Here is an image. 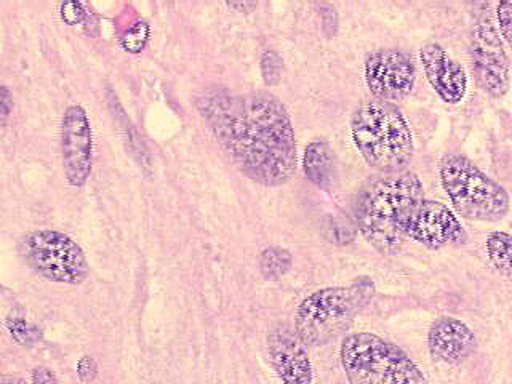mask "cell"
I'll use <instances>...</instances> for the list:
<instances>
[{
  "label": "cell",
  "mask_w": 512,
  "mask_h": 384,
  "mask_svg": "<svg viewBox=\"0 0 512 384\" xmlns=\"http://www.w3.org/2000/svg\"><path fill=\"white\" fill-rule=\"evenodd\" d=\"M351 133L365 162L383 175L404 172L415 152L407 119L388 101L360 103L352 114Z\"/></svg>",
  "instance_id": "cell-3"
},
{
  "label": "cell",
  "mask_w": 512,
  "mask_h": 384,
  "mask_svg": "<svg viewBox=\"0 0 512 384\" xmlns=\"http://www.w3.org/2000/svg\"><path fill=\"white\" fill-rule=\"evenodd\" d=\"M32 383L34 384H60L56 380V376L53 375L52 370H48L45 367L34 368L32 372Z\"/></svg>",
  "instance_id": "cell-25"
},
{
  "label": "cell",
  "mask_w": 512,
  "mask_h": 384,
  "mask_svg": "<svg viewBox=\"0 0 512 384\" xmlns=\"http://www.w3.org/2000/svg\"><path fill=\"white\" fill-rule=\"evenodd\" d=\"M340 359L349 384H429L404 349L375 333L346 336Z\"/></svg>",
  "instance_id": "cell-5"
},
{
  "label": "cell",
  "mask_w": 512,
  "mask_h": 384,
  "mask_svg": "<svg viewBox=\"0 0 512 384\" xmlns=\"http://www.w3.org/2000/svg\"><path fill=\"white\" fill-rule=\"evenodd\" d=\"M21 253L37 274L56 284L80 285L90 271L84 250L60 231L31 232L21 240Z\"/></svg>",
  "instance_id": "cell-7"
},
{
  "label": "cell",
  "mask_w": 512,
  "mask_h": 384,
  "mask_svg": "<svg viewBox=\"0 0 512 384\" xmlns=\"http://www.w3.org/2000/svg\"><path fill=\"white\" fill-rule=\"evenodd\" d=\"M13 95L10 88L0 85V120L7 119L12 114Z\"/></svg>",
  "instance_id": "cell-24"
},
{
  "label": "cell",
  "mask_w": 512,
  "mask_h": 384,
  "mask_svg": "<svg viewBox=\"0 0 512 384\" xmlns=\"http://www.w3.org/2000/svg\"><path fill=\"white\" fill-rule=\"evenodd\" d=\"M432 359L448 365L463 364L476 352L477 340L463 320L444 316L432 322L428 333Z\"/></svg>",
  "instance_id": "cell-14"
},
{
  "label": "cell",
  "mask_w": 512,
  "mask_h": 384,
  "mask_svg": "<svg viewBox=\"0 0 512 384\" xmlns=\"http://www.w3.org/2000/svg\"><path fill=\"white\" fill-rule=\"evenodd\" d=\"M229 7L234 8V10H240L242 13H250L253 8H256L255 2H240V4H228Z\"/></svg>",
  "instance_id": "cell-26"
},
{
  "label": "cell",
  "mask_w": 512,
  "mask_h": 384,
  "mask_svg": "<svg viewBox=\"0 0 512 384\" xmlns=\"http://www.w3.org/2000/svg\"><path fill=\"white\" fill-rule=\"evenodd\" d=\"M7 327L12 333L13 340L18 341L23 346H31L40 338V333L37 332L36 328L31 327L26 320L8 319Z\"/></svg>",
  "instance_id": "cell-20"
},
{
  "label": "cell",
  "mask_w": 512,
  "mask_h": 384,
  "mask_svg": "<svg viewBox=\"0 0 512 384\" xmlns=\"http://www.w3.org/2000/svg\"><path fill=\"white\" fill-rule=\"evenodd\" d=\"M304 175L314 186L327 189L335 178V157L327 141L314 140L303 154Z\"/></svg>",
  "instance_id": "cell-15"
},
{
  "label": "cell",
  "mask_w": 512,
  "mask_h": 384,
  "mask_svg": "<svg viewBox=\"0 0 512 384\" xmlns=\"http://www.w3.org/2000/svg\"><path fill=\"white\" fill-rule=\"evenodd\" d=\"M375 296L370 277H359L349 287H327L301 301L295 316V333L304 346L319 348L351 327Z\"/></svg>",
  "instance_id": "cell-4"
},
{
  "label": "cell",
  "mask_w": 512,
  "mask_h": 384,
  "mask_svg": "<svg viewBox=\"0 0 512 384\" xmlns=\"http://www.w3.org/2000/svg\"><path fill=\"white\" fill-rule=\"evenodd\" d=\"M261 72H263L264 84L269 87L279 84L282 76V58L274 50H266L261 56Z\"/></svg>",
  "instance_id": "cell-18"
},
{
  "label": "cell",
  "mask_w": 512,
  "mask_h": 384,
  "mask_svg": "<svg viewBox=\"0 0 512 384\" xmlns=\"http://www.w3.org/2000/svg\"><path fill=\"white\" fill-rule=\"evenodd\" d=\"M511 236L506 232H492L487 239L488 258L501 274L511 276Z\"/></svg>",
  "instance_id": "cell-16"
},
{
  "label": "cell",
  "mask_w": 512,
  "mask_h": 384,
  "mask_svg": "<svg viewBox=\"0 0 512 384\" xmlns=\"http://www.w3.org/2000/svg\"><path fill=\"white\" fill-rule=\"evenodd\" d=\"M149 37V26L144 21H138L133 24L132 28L125 32L124 39H122V45L125 50L130 53H140L143 50L144 45L148 42Z\"/></svg>",
  "instance_id": "cell-19"
},
{
  "label": "cell",
  "mask_w": 512,
  "mask_h": 384,
  "mask_svg": "<svg viewBox=\"0 0 512 384\" xmlns=\"http://www.w3.org/2000/svg\"><path fill=\"white\" fill-rule=\"evenodd\" d=\"M260 268L266 279H279L292 268V255L282 247H269L261 253Z\"/></svg>",
  "instance_id": "cell-17"
},
{
  "label": "cell",
  "mask_w": 512,
  "mask_h": 384,
  "mask_svg": "<svg viewBox=\"0 0 512 384\" xmlns=\"http://www.w3.org/2000/svg\"><path fill=\"white\" fill-rule=\"evenodd\" d=\"M77 375H79L80 381H84V383L95 380L96 375H98V365H96L95 360L92 357H82L79 364H77Z\"/></svg>",
  "instance_id": "cell-23"
},
{
  "label": "cell",
  "mask_w": 512,
  "mask_h": 384,
  "mask_svg": "<svg viewBox=\"0 0 512 384\" xmlns=\"http://www.w3.org/2000/svg\"><path fill=\"white\" fill-rule=\"evenodd\" d=\"M405 240L412 239L431 250L460 247L468 234L455 213L437 200L421 199L410 208L402 223Z\"/></svg>",
  "instance_id": "cell-8"
},
{
  "label": "cell",
  "mask_w": 512,
  "mask_h": 384,
  "mask_svg": "<svg viewBox=\"0 0 512 384\" xmlns=\"http://www.w3.org/2000/svg\"><path fill=\"white\" fill-rule=\"evenodd\" d=\"M440 183L458 215L498 223L509 213V196L468 157L447 154L440 162Z\"/></svg>",
  "instance_id": "cell-6"
},
{
  "label": "cell",
  "mask_w": 512,
  "mask_h": 384,
  "mask_svg": "<svg viewBox=\"0 0 512 384\" xmlns=\"http://www.w3.org/2000/svg\"><path fill=\"white\" fill-rule=\"evenodd\" d=\"M365 82L375 100H404L415 87V63L397 48H380L365 60Z\"/></svg>",
  "instance_id": "cell-10"
},
{
  "label": "cell",
  "mask_w": 512,
  "mask_h": 384,
  "mask_svg": "<svg viewBox=\"0 0 512 384\" xmlns=\"http://www.w3.org/2000/svg\"><path fill=\"white\" fill-rule=\"evenodd\" d=\"M61 18H63L64 23L76 26V24L85 21L87 13H85L84 5L80 4V2H64L61 5Z\"/></svg>",
  "instance_id": "cell-22"
},
{
  "label": "cell",
  "mask_w": 512,
  "mask_h": 384,
  "mask_svg": "<svg viewBox=\"0 0 512 384\" xmlns=\"http://www.w3.org/2000/svg\"><path fill=\"white\" fill-rule=\"evenodd\" d=\"M424 199L423 184L413 172L375 176L360 191L356 205L359 231L381 255L391 256L404 247L402 223L410 208Z\"/></svg>",
  "instance_id": "cell-2"
},
{
  "label": "cell",
  "mask_w": 512,
  "mask_h": 384,
  "mask_svg": "<svg viewBox=\"0 0 512 384\" xmlns=\"http://www.w3.org/2000/svg\"><path fill=\"white\" fill-rule=\"evenodd\" d=\"M471 60L480 87L493 98H503L509 90V58L488 15L480 16L472 31Z\"/></svg>",
  "instance_id": "cell-9"
},
{
  "label": "cell",
  "mask_w": 512,
  "mask_h": 384,
  "mask_svg": "<svg viewBox=\"0 0 512 384\" xmlns=\"http://www.w3.org/2000/svg\"><path fill=\"white\" fill-rule=\"evenodd\" d=\"M196 104L223 151L248 180L274 188L295 175V130L279 98L268 92L208 90Z\"/></svg>",
  "instance_id": "cell-1"
},
{
  "label": "cell",
  "mask_w": 512,
  "mask_h": 384,
  "mask_svg": "<svg viewBox=\"0 0 512 384\" xmlns=\"http://www.w3.org/2000/svg\"><path fill=\"white\" fill-rule=\"evenodd\" d=\"M498 24L503 39L511 44L512 42V2H501L498 5Z\"/></svg>",
  "instance_id": "cell-21"
},
{
  "label": "cell",
  "mask_w": 512,
  "mask_h": 384,
  "mask_svg": "<svg viewBox=\"0 0 512 384\" xmlns=\"http://www.w3.org/2000/svg\"><path fill=\"white\" fill-rule=\"evenodd\" d=\"M421 63L429 84L440 100L458 104L468 92V76L458 61L453 60L439 44H426L421 48Z\"/></svg>",
  "instance_id": "cell-13"
},
{
  "label": "cell",
  "mask_w": 512,
  "mask_h": 384,
  "mask_svg": "<svg viewBox=\"0 0 512 384\" xmlns=\"http://www.w3.org/2000/svg\"><path fill=\"white\" fill-rule=\"evenodd\" d=\"M61 154L66 180L74 188H82L92 173L93 135L87 112L80 104H72L64 111Z\"/></svg>",
  "instance_id": "cell-11"
},
{
  "label": "cell",
  "mask_w": 512,
  "mask_h": 384,
  "mask_svg": "<svg viewBox=\"0 0 512 384\" xmlns=\"http://www.w3.org/2000/svg\"><path fill=\"white\" fill-rule=\"evenodd\" d=\"M268 352L272 368L282 384H312L311 360L295 330L288 327L274 328L268 336Z\"/></svg>",
  "instance_id": "cell-12"
}]
</instances>
